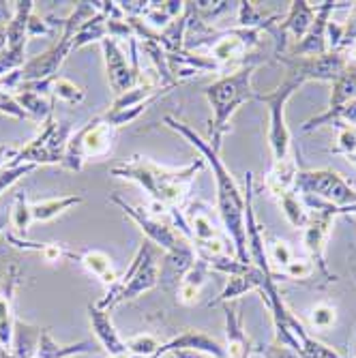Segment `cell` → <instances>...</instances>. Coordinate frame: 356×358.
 Returning <instances> with one entry per match:
<instances>
[{
	"mask_svg": "<svg viewBox=\"0 0 356 358\" xmlns=\"http://www.w3.org/2000/svg\"><path fill=\"white\" fill-rule=\"evenodd\" d=\"M0 114H7L11 118H17V120H30V116L24 112V108L17 103L15 94H11L9 90H5L0 86Z\"/></svg>",
	"mask_w": 356,
	"mask_h": 358,
	"instance_id": "obj_33",
	"label": "cell"
},
{
	"mask_svg": "<svg viewBox=\"0 0 356 358\" xmlns=\"http://www.w3.org/2000/svg\"><path fill=\"white\" fill-rule=\"evenodd\" d=\"M164 122L172 129V131L183 136L193 148H198L202 159L208 164V168L215 176V182H217V210H219L221 223L225 227V234H228V238L232 243L236 259H241L243 264H251L249 247H247V227H245V195L238 189L234 176L223 166L219 152L213 150V146L206 140H202L189 124L176 120L174 116H166Z\"/></svg>",
	"mask_w": 356,
	"mask_h": 358,
	"instance_id": "obj_1",
	"label": "cell"
},
{
	"mask_svg": "<svg viewBox=\"0 0 356 358\" xmlns=\"http://www.w3.org/2000/svg\"><path fill=\"white\" fill-rule=\"evenodd\" d=\"M15 273H17V268H11L3 289H0V348H3V350L13 345V331H15V317H13Z\"/></svg>",
	"mask_w": 356,
	"mask_h": 358,
	"instance_id": "obj_16",
	"label": "cell"
},
{
	"mask_svg": "<svg viewBox=\"0 0 356 358\" xmlns=\"http://www.w3.org/2000/svg\"><path fill=\"white\" fill-rule=\"evenodd\" d=\"M266 253H269V259H273V262L279 266V268H285L290 262L294 259V255H292V249L287 247V243H283V241H273L271 245H269V249H266Z\"/></svg>",
	"mask_w": 356,
	"mask_h": 358,
	"instance_id": "obj_34",
	"label": "cell"
},
{
	"mask_svg": "<svg viewBox=\"0 0 356 358\" xmlns=\"http://www.w3.org/2000/svg\"><path fill=\"white\" fill-rule=\"evenodd\" d=\"M159 283V264H157V251L155 245H150L148 241L138 249L136 257L131 259V266L124 275L118 277V281L114 285L108 287L106 299H101L97 303V307L101 309H112L124 301L138 299L144 292L157 287Z\"/></svg>",
	"mask_w": 356,
	"mask_h": 358,
	"instance_id": "obj_4",
	"label": "cell"
},
{
	"mask_svg": "<svg viewBox=\"0 0 356 358\" xmlns=\"http://www.w3.org/2000/svg\"><path fill=\"white\" fill-rule=\"evenodd\" d=\"M166 352H200L206 356H215V358H225V350L219 341H215L208 335L196 333V331H189L178 335L176 339L168 341L166 345H161L157 352V358Z\"/></svg>",
	"mask_w": 356,
	"mask_h": 358,
	"instance_id": "obj_15",
	"label": "cell"
},
{
	"mask_svg": "<svg viewBox=\"0 0 356 358\" xmlns=\"http://www.w3.org/2000/svg\"><path fill=\"white\" fill-rule=\"evenodd\" d=\"M82 202H84L82 195H60V198H50V200L35 202V204H30L32 221H41V223L52 221L58 215L71 210L73 206H80Z\"/></svg>",
	"mask_w": 356,
	"mask_h": 358,
	"instance_id": "obj_22",
	"label": "cell"
},
{
	"mask_svg": "<svg viewBox=\"0 0 356 358\" xmlns=\"http://www.w3.org/2000/svg\"><path fill=\"white\" fill-rule=\"evenodd\" d=\"M333 127L337 129V146L331 152L346 155L348 159L356 157V127L343 122H333Z\"/></svg>",
	"mask_w": 356,
	"mask_h": 358,
	"instance_id": "obj_29",
	"label": "cell"
},
{
	"mask_svg": "<svg viewBox=\"0 0 356 358\" xmlns=\"http://www.w3.org/2000/svg\"><path fill=\"white\" fill-rule=\"evenodd\" d=\"M7 50V28H0V54Z\"/></svg>",
	"mask_w": 356,
	"mask_h": 358,
	"instance_id": "obj_44",
	"label": "cell"
},
{
	"mask_svg": "<svg viewBox=\"0 0 356 358\" xmlns=\"http://www.w3.org/2000/svg\"><path fill=\"white\" fill-rule=\"evenodd\" d=\"M279 60L287 64V73L297 76L303 84L305 82H335L348 69V58L341 50L327 52L322 56H307V58L281 56Z\"/></svg>",
	"mask_w": 356,
	"mask_h": 358,
	"instance_id": "obj_10",
	"label": "cell"
},
{
	"mask_svg": "<svg viewBox=\"0 0 356 358\" xmlns=\"http://www.w3.org/2000/svg\"><path fill=\"white\" fill-rule=\"evenodd\" d=\"M208 264L204 262V259H200V257H196L193 262L187 266V271H185V277H183V283H187V285H191V287H202L204 285V281H206V277H208Z\"/></svg>",
	"mask_w": 356,
	"mask_h": 358,
	"instance_id": "obj_32",
	"label": "cell"
},
{
	"mask_svg": "<svg viewBox=\"0 0 356 358\" xmlns=\"http://www.w3.org/2000/svg\"><path fill=\"white\" fill-rule=\"evenodd\" d=\"M73 136V127L69 120H56L54 116L39 124V134L32 138L24 148H20L15 161L32 166H52L62 164L64 150Z\"/></svg>",
	"mask_w": 356,
	"mask_h": 358,
	"instance_id": "obj_8",
	"label": "cell"
},
{
	"mask_svg": "<svg viewBox=\"0 0 356 358\" xmlns=\"http://www.w3.org/2000/svg\"><path fill=\"white\" fill-rule=\"evenodd\" d=\"M333 322H335V307L320 303L311 309V324L315 329H329L333 327Z\"/></svg>",
	"mask_w": 356,
	"mask_h": 358,
	"instance_id": "obj_35",
	"label": "cell"
},
{
	"mask_svg": "<svg viewBox=\"0 0 356 358\" xmlns=\"http://www.w3.org/2000/svg\"><path fill=\"white\" fill-rule=\"evenodd\" d=\"M92 350L90 341H80L73 345H58L48 329H41V337H39V345H37V358H71L78 356L82 352Z\"/></svg>",
	"mask_w": 356,
	"mask_h": 358,
	"instance_id": "obj_24",
	"label": "cell"
},
{
	"mask_svg": "<svg viewBox=\"0 0 356 358\" xmlns=\"http://www.w3.org/2000/svg\"><path fill=\"white\" fill-rule=\"evenodd\" d=\"M35 168L37 166H32V164H20V161L13 159L9 166H5L3 170H0V195H3L7 189H11L22 176L30 174Z\"/></svg>",
	"mask_w": 356,
	"mask_h": 358,
	"instance_id": "obj_30",
	"label": "cell"
},
{
	"mask_svg": "<svg viewBox=\"0 0 356 358\" xmlns=\"http://www.w3.org/2000/svg\"><path fill=\"white\" fill-rule=\"evenodd\" d=\"M52 32H54V22L41 20L35 13L30 15V22H28V39H32V37H48V35H52Z\"/></svg>",
	"mask_w": 356,
	"mask_h": 358,
	"instance_id": "obj_37",
	"label": "cell"
},
{
	"mask_svg": "<svg viewBox=\"0 0 356 358\" xmlns=\"http://www.w3.org/2000/svg\"><path fill=\"white\" fill-rule=\"evenodd\" d=\"M225 335H228V358H249V339L243 333V324L241 317L236 315V309L225 307Z\"/></svg>",
	"mask_w": 356,
	"mask_h": 358,
	"instance_id": "obj_20",
	"label": "cell"
},
{
	"mask_svg": "<svg viewBox=\"0 0 356 358\" xmlns=\"http://www.w3.org/2000/svg\"><path fill=\"white\" fill-rule=\"evenodd\" d=\"M297 174H299L297 157L292 155L287 161H283V164H273L271 172L264 178V187L279 200L281 195L294 191V178H297Z\"/></svg>",
	"mask_w": 356,
	"mask_h": 358,
	"instance_id": "obj_18",
	"label": "cell"
},
{
	"mask_svg": "<svg viewBox=\"0 0 356 358\" xmlns=\"http://www.w3.org/2000/svg\"><path fill=\"white\" fill-rule=\"evenodd\" d=\"M32 223V208L30 202L26 200V195L22 191L15 193V202L11 208V227H13V234L15 236H26L28 234V227Z\"/></svg>",
	"mask_w": 356,
	"mask_h": 358,
	"instance_id": "obj_27",
	"label": "cell"
},
{
	"mask_svg": "<svg viewBox=\"0 0 356 358\" xmlns=\"http://www.w3.org/2000/svg\"><path fill=\"white\" fill-rule=\"evenodd\" d=\"M32 11H35V3H32V0H17L15 3L13 17L7 26V48H11V50L26 48L28 22H30Z\"/></svg>",
	"mask_w": 356,
	"mask_h": 358,
	"instance_id": "obj_19",
	"label": "cell"
},
{
	"mask_svg": "<svg viewBox=\"0 0 356 358\" xmlns=\"http://www.w3.org/2000/svg\"><path fill=\"white\" fill-rule=\"evenodd\" d=\"M279 206L285 215V219L292 223L294 227H301V230H305L311 215L305 206V202L301 200V195L297 191H290L285 195H281L279 198Z\"/></svg>",
	"mask_w": 356,
	"mask_h": 358,
	"instance_id": "obj_25",
	"label": "cell"
},
{
	"mask_svg": "<svg viewBox=\"0 0 356 358\" xmlns=\"http://www.w3.org/2000/svg\"><path fill=\"white\" fill-rule=\"evenodd\" d=\"M20 148H13V146H7V144H0V170H3L5 166H9L11 161L17 157Z\"/></svg>",
	"mask_w": 356,
	"mask_h": 358,
	"instance_id": "obj_42",
	"label": "cell"
},
{
	"mask_svg": "<svg viewBox=\"0 0 356 358\" xmlns=\"http://www.w3.org/2000/svg\"><path fill=\"white\" fill-rule=\"evenodd\" d=\"M301 86L303 82L297 76L285 73L277 88H273L271 92L255 94V101H262L269 106V146L273 155V164H283V161L294 155L292 144H290L292 136H290V129L285 124V103Z\"/></svg>",
	"mask_w": 356,
	"mask_h": 358,
	"instance_id": "obj_5",
	"label": "cell"
},
{
	"mask_svg": "<svg viewBox=\"0 0 356 358\" xmlns=\"http://www.w3.org/2000/svg\"><path fill=\"white\" fill-rule=\"evenodd\" d=\"M71 259H78V262L90 273L99 279L101 283H106L108 287L114 285L118 281V273L114 271V264H112V257L104 251H97V249H90V251H71Z\"/></svg>",
	"mask_w": 356,
	"mask_h": 358,
	"instance_id": "obj_17",
	"label": "cell"
},
{
	"mask_svg": "<svg viewBox=\"0 0 356 358\" xmlns=\"http://www.w3.org/2000/svg\"><path fill=\"white\" fill-rule=\"evenodd\" d=\"M15 99L24 108V112L30 116V120H35L39 124H43L48 118L54 116V99H50V96H43L39 92H32L20 86L15 92Z\"/></svg>",
	"mask_w": 356,
	"mask_h": 358,
	"instance_id": "obj_21",
	"label": "cell"
},
{
	"mask_svg": "<svg viewBox=\"0 0 356 358\" xmlns=\"http://www.w3.org/2000/svg\"><path fill=\"white\" fill-rule=\"evenodd\" d=\"M260 60H249L245 62L241 69H236L230 76H223L221 80L213 82L211 86L204 88L206 101L213 110V118H211V129H208V144L213 146V150H221L223 138L230 131V120L236 114V110L241 106H245L247 101L255 99V90L251 86L253 80V71L257 67Z\"/></svg>",
	"mask_w": 356,
	"mask_h": 358,
	"instance_id": "obj_3",
	"label": "cell"
},
{
	"mask_svg": "<svg viewBox=\"0 0 356 358\" xmlns=\"http://www.w3.org/2000/svg\"><path fill=\"white\" fill-rule=\"evenodd\" d=\"M333 122H343V124L356 127V99L350 101V103H346V106L335 114V118L331 120V124H333Z\"/></svg>",
	"mask_w": 356,
	"mask_h": 358,
	"instance_id": "obj_38",
	"label": "cell"
},
{
	"mask_svg": "<svg viewBox=\"0 0 356 358\" xmlns=\"http://www.w3.org/2000/svg\"><path fill=\"white\" fill-rule=\"evenodd\" d=\"M88 320H90V327H92V333L94 337L99 339L101 348L110 354V356H118V354H124L127 352V343L120 339L118 331L114 329V324L110 320V313L101 307L94 305H88Z\"/></svg>",
	"mask_w": 356,
	"mask_h": 358,
	"instance_id": "obj_14",
	"label": "cell"
},
{
	"mask_svg": "<svg viewBox=\"0 0 356 358\" xmlns=\"http://www.w3.org/2000/svg\"><path fill=\"white\" fill-rule=\"evenodd\" d=\"M86 96V90L82 86H78L76 82L62 78V76H56L54 80V86H52V99H60V101H67L71 106H78L84 101Z\"/></svg>",
	"mask_w": 356,
	"mask_h": 358,
	"instance_id": "obj_28",
	"label": "cell"
},
{
	"mask_svg": "<svg viewBox=\"0 0 356 358\" xmlns=\"http://www.w3.org/2000/svg\"><path fill=\"white\" fill-rule=\"evenodd\" d=\"M108 39V17L104 13L97 11L90 20H86L80 30L76 32V39H73V45H71V52L76 50H82L90 43H101Z\"/></svg>",
	"mask_w": 356,
	"mask_h": 358,
	"instance_id": "obj_23",
	"label": "cell"
},
{
	"mask_svg": "<svg viewBox=\"0 0 356 358\" xmlns=\"http://www.w3.org/2000/svg\"><path fill=\"white\" fill-rule=\"evenodd\" d=\"M354 5H356V3H354ZM343 28H346V30H343V43H341V50H346L348 45L356 43V7H354V13H352L350 22H348Z\"/></svg>",
	"mask_w": 356,
	"mask_h": 358,
	"instance_id": "obj_39",
	"label": "cell"
},
{
	"mask_svg": "<svg viewBox=\"0 0 356 358\" xmlns=\"http://www.w3.org/2000/svg\"><path fill=\"white\" fill-rule=\"evenodd\" d=\"M294 191L299 195H311L333 206H356V189H352L341 174L333 170H305L294 178Z\"/></svg>",
	"mask_w": 356,
	"mask_h": 358,
	"instance_id": "obj_9",
	"label": "cell"
},
{
	"mask_svg": "<svg viewBox=\"0 0 356 358\" xmlns=\"http://www.w3.org/2000/svg\"><path fill=\"white\" fill-rule=\"evenodd\" d=\"M315 271L311 259H292L285 268H281V275L290 277V279H307L311 277Z\"/></svg>",
	"mask_w": 356,
	"mask_h": 358,
	"instance_id": "obj_36",
	"label": "cell"
},
{
	"mask_svg": "<svg viewBox=\"0 0 356 358\" xmlns=\"http://www.w3.org/2000/svg\"><path fill=\"white\" fill-rule=\"evenodd\" d=\"M104 50V60H106V71H108V82L114 92V96H120L129 88L136 86L134 69H131V60H129L116 39H106L101 41Z\"/></svg>",
	"mask_w": 356,
	"mask_h": 358,
	"instance_id": "obj_12",
	"label": "cell"
},
{
	"mask_svg": "<svg viewBox=\"0 0 356 358\" xmlns=\"http://www.w3.org/2000/svg\"><path fill=\"white\" fill-rule=\"evenodd\" d=\"M114 131L116 129L110 127L101 116L92 118L82 129L73 131L67 144V150H64L62 166L71 172H82L86 161L110 155L112 144H114Z\"/></svg>",
	"mask_w": 356,
	"mask_h": 358,
	"instance_id": "obj_7",
	"label": "cell"
},
{
	"mask_svg": "<svg viewBox=\"0 0 356 358\" xmlns=\"http://www.w3.org/2000/svg\"><path fill=\"white\" fill-rule=\"evenodd\" d=\"M356 99V67H348L335 82H333V90H331V101H329V110L322 112L313 118H309L303 124V131H313V129L322 127V124H331V120L335 118V114L350 101Z\"/></svg>",
	"mask_w": 356,
	"mask_h": 358,
	"instance_id": "obj_13",
	"label": "cell"
},
{
	"mask_svg": "<svg viewBox=\"0 0 356 358\" xmlns=\"http://www.w3.org/2000/svg\"><path fill=\"white\" fill-rule=\"evenodd\" d=\"M204 166H206L204 159H196L193 164L180 170H168L152 164V161L144 157H134L129 161H122V164L112 166L110 174L140 185L148 193L150 202L166 206L168 210H178L185 206L191 182L196 180V174Z\"/></svg>",
	"mask_w": 356,
	"mask_h": 358,
	"instance_id": "obj_2",
	"label": "cell"
},
{
	"mask_svg": "<svg viewBox=\"0 0 356 358\" xmlns=\"http://www.w3.org/2000/svg\"><path fill=\"white\" fill-rule=\"evenodd\" d=\"M110 202H114L129 219L138 223V227L144 232V236L148 238L150 245L178 257L185 266H189L193 259H196V251H193V247L189 245V241L180 232L174 230L172 223L161 221L159 215H150L148 210H142V208L127 204L122 198H118V195H110Z\"/></svg>",
	"mask_w": 356,
	"mask_h": 358,
	"instance_id": "obj_6",
	"label": "cell"
},
{
	"mask_svg": "<svg viewBox=\"0 0 356 358\" xmlns=\"http://www.w3.org/2000/svg\"><path fill=\"white\" fill-rule=\"evenodd\" d=\"M7 223H11V210H0V232L5 230Z\"/></svg>",
	"mask_w": 356,
	"mask_h": 358,
	"instance_id": "obj_43",
	"label": "cell"
},
{
	"mask_svg": "<svg viewBox=\"0 0 356 358\" xmlns=\"http://www.w3.org/2000/svg\"><path fill=\"white\" fill-rule=\"evenodd\" d=\"M161 343L150 337V335H138L134 339L127 341V352L129 354H136V356H148V358H157Z\"/></svg>",
	"mask_w": 356,
	"mask_h": 358,
	"instance_id": "obj_31",
	"label": "cell"
},
{
	"mask_svg": "<svg viewBox=\"0 0 356 358\" xmlns=\"http://www.w3.org/2000/svg\"><path fill=\"white\" fill-rule=\"evenodd\" d=\"M178 294H180V301H183V303L191 305V303H196V301H198L200 289H198V287H191V285H187V283H180Z\"/></svg>",
	"mask_w": 356,
	"mask_h": 358,
	"instance_id": "obj_41",
	"label": "cell"
},
{
	"mask_svg": "<svg viewBox=\"0 0 356 358\" xmlns=\"http://www.w3.org/2000/svg\"><path fill=\"white\" fill-rule=\"evenodd\" d=\"M13 11H15V3H5V0H0V28L9 26Z\"/></svg>",
	"mask_w": 356,
	"mask_h": 358,
	"instance_id": "obj_40",
	"label": "cell"
},
{
	"mask_svg": "<svg viewBox=\"0 0 356 358\" xmlns=\"http://www.w3.org/2000/svg\"><path fill=\"white\" fill-rule=\"evenodd\" d=\"M348 3H333V0H327V3H318L315 5V20L311 24V28L307 30V35L294 43L290 56L294 58H307V56H322L327 54V24L331 22V13L339 7H343Z\"/></svg>",
	"mask_w": 356,
	"mask_h": 358,
	"instance_id": "obj_11",
	"label": "cell"
},
{
	"mask_svg": "<svg viewBox=\"0 0 356 358\" xmlns=\"http://www.w3.org/2000/svg\"><path fill=\"white\" fill-rule=\"evenodd\" d=\"M189 232H191V243H206L217 238V227L213 225L211 217L202 210H193L189 215Z\"/></svg>",
	"mask_w": 356,
	"mask_h": 358,
	"instance_id": "obj_26",
	"label": "cell"
}]
</instances>
